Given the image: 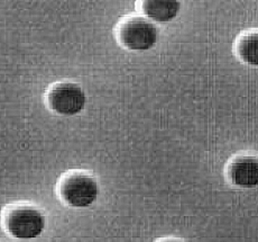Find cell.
<instances>
[{"instance_id":"cell-5","label":"cell","mask_w":258,"mask_h":242,"mask_svg":"<svg viewBox=\"0 0 258 242\" xmlns=\"http://www.w3.org/2000/svg\"><path fill=\"white\" fill-rule=\"evenodd\" d=\"M227 176L231 184L242 188L258 186V158L252 156H238L230 161Z\"/></svg>"},{"instance_id":"cell-2","label":"cell","mask_w":258,"mask_h":242,"mask_svg":"<svg viewBox=\"0 0 258 242\" xmlns=\"http://www.w3.org/2000/svg\"><path fill=\"white\" fill-rule=\"evenodd\" d=\"M57 194L66 205L73 209H87L99 196L98 180L88 171H68L58 181Z\"/></svg>"},{"instance_id":"cell-4","label":"cell","mask_w":258,"mask_h":242,"mask_svg":"<svg viewBox=\"0 0 258 242\" xmlns=\"http://www.w3.org/2000/svg\"><path fill=\"white\" fill-rule=\"evenodd\" d=\"M46 105L61 116H76L86 107L87 96L80 85L71 81L56 82L48 88Z\"/></svg>"},{"instance_id":"cell-1","label":"cell","mask_w":258,"mask_h":242,"mask_svg":"<svg viewBox=\"0 0 258 242\" xmlns=\"http://www.w3.org/2000/svg\"><path fill=\"white\" fill-rule=\"evenodd\" d=\"M3 226L15 239H35L46 228V216L36 205L21 202L7 205L4 210Z\"/></svg>"},{"instance_id":"cell-7","label":"cell","mask_w":258,"mask_h":242,"mask_svg":"<svg viewBox=\"0 0 258 242\" xmlns=\"http://www.w3.org/2000/svg\"><path fill=\"white\" fill-rule=\"evenodd\" d=\"M236 53L248 66L258 67V32L252 31L242 34L236 43Z\"/></svg>"},{"instance_id":"cell-6","label":"cell","mask_w":258,"mask_h":242,"mask_svg":"<svg viewBox=\"0 0 258 242\" xmlns=\"http://www.w3.org/2000/svg\"><path fill=\"white\" fill-rule=\"evenodd\" d=\"M140 5L144 16L156 23L173 21L181 9L180 2L175 0H143Z\"/></svg>"},{"instance_id":"cell-3","label":"cell","mask_w":258,"mask_h":242,"mask_svg":"<svg viewBox=\"0 0 258 242\" xmlns=\"http://www.w3.org/2000/svg\"><path fill=\"white\" fill-rule=\"evenodd\" d=\"M117 39L120 45L131 51H148L155 46L158 29L155 24L144 16H127L117 27Z\"/></svg>"},{"instance_id":"cell-8","label":"cell","mask_w":258,"mask_h":242,"mask_svg":"<svg viewBox=\"0 0 258 242\" xmlns=\"http://www.w3.org/2000/svg\"><path fill=\"white\" fill-rule=\"evenodd\" d=\"M157 242H183V241H181V240H178V239H173V238H168V239H162V240H160V241H157Z\"/></svg>"}]
</instances>
